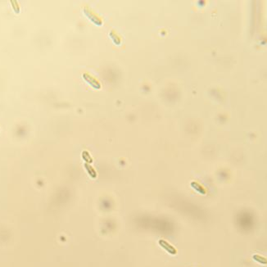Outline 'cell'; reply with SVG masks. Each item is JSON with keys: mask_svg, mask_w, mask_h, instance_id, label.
I'll return each mask as SVG.
<instances>
[{"mask_svg": "<svg viewBox=\"0 0 267 267\" xmlns=\"http://www.w3.org/2000/svg\"><path fill=\"white\" fill-rule=\"evenodd\" d=\"M82 156H83V158L85 159V161L88 162H92V158H90V156H89V154L88 152H86V151H84L83 152V154H82Z\"/></svg>", "mask_w": 267, "mask_h": 267, "instance_id": "6", "label": "cell"}, {"mask_svg": "<svg viewBox=\"0 0 267 267\" xmlns=\"http://www.w3.org/2000/svg\"><path fill=\"white\" fill-rule=\"evenodd\" d=\"M85 167L86 171H87L88 173H89V175L92 178H94V179L96 178V176H97L96 171H94V169L91 167L90 165H89V164H87V163H86V164H85Z\"/></svg>", "mask_w": 267, "mask_h": 267, "instance_id": "4", "label": "cell"}, {"mask_svg": "<svg viewBox=\"0 0 267 267\" xmlns=\"http://www.w3.org/2000/svg\"><path fill=\"white\" fill-rule=\"evenodd\" d=\"M83 76H84V79H85L91 86H93L94 88H96V89H99V88H100L99 83L96 81V80H94V78L91 77L89 74H84Z\"/></svg>", "mask_w": 267, "mask_h": 267, "instance_id": "2", "label": "cell"}, {"mask_svg": "<svg viewBox=\"0 0 267 267\" xmlns=\"http://www.w3.org/2000/svg\"><path fill=\"white\" fill-rule=\"evenodd\" d=\"M191 186L193 187V188L196 191L199 192V193H205V191H204V189H202V187H201L198 184H197L196 182H192V183H191Z\"/></svg>", "mask_w": 267, "mask_h": 267, "instance_id": "5", "label": "cell"}, {"mask_svg": "<svg viewBox=\"0 0 267 267\" xmlns=\"http://www.w3.org/2000/svg\"><path fill=\"white\" fill-rule=\"evenodd\" d=\"M85 15L89 18V19L93 21V22H94L95 24L97 25H100L102 24V21H101V20L96 16V15H94L92 13V12H89V10L88 8H85Z\"/></svg>", "mask_w": 267, "mask_h": 267, "instance_id": "3", "label": "cell"}, {"mask_svg": "<svg viewBox=\"0 0 267 267\" xmlns=\"http://www.w3.org/2000/svg\"><path fill=\"white\" fill-rule=\"evenodd\" d=\"M159 244H160V246L163 248L167 252L170 253V254H171V255H175L177 253V251L175 248H174L172 245H171L170 243L167 242L166 240H164V239H161V240H159Z\"/></svg>", "mask_w": 267, "mask_h": 267, "instance_id": "1", "label": "cell"}]
</instances>
